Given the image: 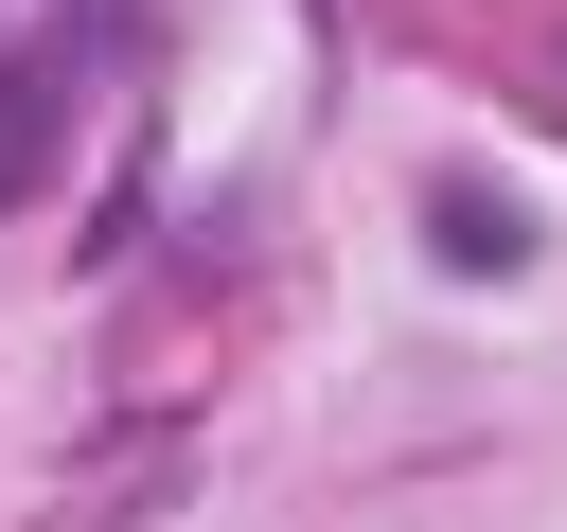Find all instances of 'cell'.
Returning <instances> with one entry per match:
<instances>
[{
	"label": "cell",
	"mask_w": 567,
	"mask_h": 532,
	"mask_svg": "<svg viewBox=\"0 0 567 532\" xmlns=\"http://www.w3.org/2000/svg\"><path fill=\"white\" fill-rule=\"evenodd\" d=\"M425 231H443V266H514V248H532V213H514V195H443Z\"/></svg>",
	"instance_id": "obj_1"
}]
</instances>
